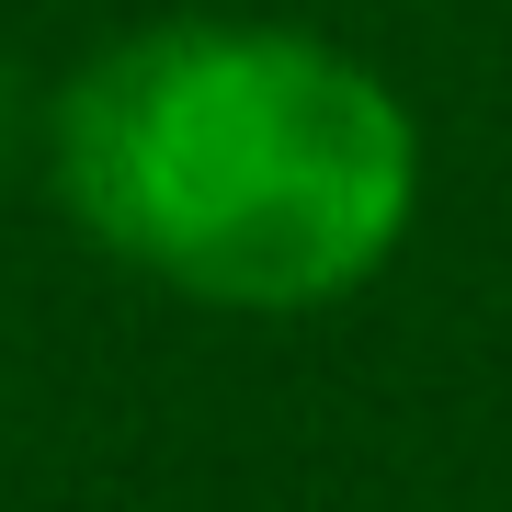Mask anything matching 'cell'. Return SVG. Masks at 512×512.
<instances>
[{
	"label": "cell",
	"mask_w": 512,
	"mask_h": 512,
	"mask_svg": "<svg viewBox=\"0 0 512 512\" xmlns=\"http://www.w3.org/2000/svg\"><path fill=\"white\" fill-rule=\"evenodd\" d=\"M57 183L137 274L217 308H319L399 251L410 126L308 35H137L57 103Z\"/></svg>",
	"instance_id": "1"
}]
</instances>
